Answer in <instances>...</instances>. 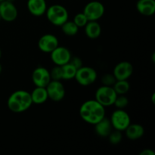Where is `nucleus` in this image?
<instances>
[{
	"label": "nucleus",
	"mask_w": 155,
	"mask_h": 155,
	"mask_svg": "<svg viewBox=\"0 0 155 155\" xmlns=\"http://www.w3.org/2000/svg\"><path fill=\"white\" fill-rule=\"evenodd\" d=\"M50 54H51V61L57 66H63L69 63L72 57L71 51L68 48L59 45L54 48Z\"/></svg>",
	"instance_id": "f8f14e48"
},
{
	"label": "nucleus",
	"mask_w": 155,
	"mask_h": 155,
	"mask_svg": "<svg viewBox=\"0 0 155 155\" xmlns=\"http://www.w3.org/2000/svg\"><path fill=\"white\" fill-rule=\"evenodd\" d=\"M59 45L58 38L51 33H46L39 38L38 41V48L44 53H51Z\"/></svg>",
	"instance_id": "9b49d317"
},
{
	"label": "nucleus",
	"mask_w": 155,
	"mask_h": 155,
	"mask_svg": "<svg viewBox=\"0 0 155 155\" xmlns=\"http://www.w3.org/2000/svg\"><path fill=\"white\" fill-rule=\"evenodd\" d=\"M129 104V99L125 95H117L115 99L114 105L117 107V109H124Z\"/></svg>",
	"instance_id": "5701e85b"
},
{
	"label": "nucleus",
	"mask_w": 155,
	"mask_h": 155,
	"mask_svg": "<svg viewBox=\"0 0 155 155\" xmlns=\"http://www.w3.org/2000/svg\"><path fill=\"white\" fill-rule=\"evenodd\" d=\"M152 59H153V61L154 62V53L153 54V57H152Z\"/></svg>",
	"instance_id": "473e14b6"
},
{
	"label": "nucleus",
	"mask_w": 155,
	"mask_h": 155,
	"mask_svg": "<svg viewBox=\"0 0 155 155\" xmlns=\"http://www.w3.org/2000/svg\"><path fill=\"white\" fill-rule=\"evenodd\" d=\"M33 104H42L46 102L48 99V93L45 87H37L36 86L34 89L30 93Z\"/></svg>",
	"instance_id": "6ab92c4d"
},
{
	"label": "nucleus",
	"mask_w": 155,
	"mask_h": 155,
	"mask_svg": "<svg viewBox=\"0 0 155 155\" xmlns=\"http://www.w3.org/2000/svg\"><path fill=\"white\" fill-rule=\"evenodd\" d=\"M27 8L30 13L35 17H41L45 15L47 9L45 0H28Z\"/></svg>",
	"instance_id": "4468645a"
},
{
	"label": "nucleus",
	"mask_w": 155,
	"mask_h": 155,
	"mask_svg": "<svg viewBox=\"0 0 155 155\" xmlns=\"http://www.w3.org/2000/svg\"><path fill=\"white\" fill-rule=\"evenodd\" d=\"M2 67L1 64H0V73L2 72Z\"/></svg>",
	"instance_id": "7c9ffc66"
},
{
	"label": "nucleus",
	"mask_w": 155,
	"mask_h": 155,
	"mask_svg": "<svg viewBox=\"0 0 155 155\" xmlns=\"http://www.w3.org/2000/svg\"><path fill=\"white\" fill-rule=\"evenodd\" d=\"M154 96H155V94H153L152 95V102L154 103Z\"/></svg>",
	"instance_id": "c756f323"
},
{
	"label": "nucleus",
	"mask_w": 155,
	"mask_h": 155,
	"mask_svg": "<svg viewBox=\"0 0 155 155\" xmlns=\"http://www.w3.org/2000/svg\"><path fill=\"white\" fill-rule=\"evenodd\" d=\"M45 15L48 21L56 27H61L68 21V10L61 5H52L47 8Z\"/></svg>",
	"instance_id": "7ed1b4c3"
},
{
	"label": "nucleus",
	"mask_w": 155,
	"mask_h": 155,
	"mask_svg": "<svg viewBox=\"0 0 155 155\" xmlns=\"http://www.w3.org/2000/svg\"><path fill=\"white\" fill-rule=\"evenodd\" d=\"M133 73V66L129 61H121L114 67L113 74L117 80H128Z\"/></svg>",
	"instance_id": "ddd939ff"
},
{
	"label": "nucleus",
	"mask_w": 155,
	"mask_h": 155,
	"mask_svg": "<svg viewBox=\"0 0 155 155\" xmlns=\"http://www.w3.org/2000/svg\"><path fill=\"white\" fill-rule=\"evenodd\" d=\"M110 121L113 129L118 131H124L131 124L130 115L124 109H117L112 113Z\"/></svg>",
	"instance_id": "423d86ee"
},
{
	"label": "nucleus",
	"mask_w": 155,
	"mask_h": 155,
	"mask_svg": "<svg viewBox=\"0 0 155 155\" xmlns=\"http://www.w3.org/2000/svg\"><path fill=\"white\" fill-rule=\"evenodd\" d=\"M48 97L51 101L58 102L65 96V88L63 83L58 80H51L45 87Z\"/></svg>",
	"instance_id": "6e6552de"
},
{
	"label": "nucleus",
	"mask_w": 155,
	"mask_h": 155,
	"mask_svg": "<svg viewBox=\"0 0 155 155\" xmlns=\"http://www.w3.org/2000/svg\"><path fill=\"white\" fill-rule=\"evenodd\" d=\"M64 34L68 36H74L78 33L79 27L73 21H67L64 24L61 26Z\"/></svg>",
	"instance_id": "aec40b11"
},
{
	"label": "nucleus",
	"mask_w": 155,
	"mask_h": 155,
	"mask_svg": "<svg viewBox=\"0 0 155 155\" xmlns=\"http://www.w3.org/2000/svg\"><path fill=\"white\" fill-rule=\"evenodd\" d=\"M62 69V80H70L74 79L77 73V69L71 64V63H68L66 64L61 66Z\"/></svg>",
	"instance_id": "412c9836"
},
{
	"label": "nucleus",
	"mask_w": 155,
	"mask_h": 155,
	"mask_svg": "<svg viewBox=\"0 0 155 155\" xmlns=\"http://www.w3.org/2000/svg\"><path fill=\"white\" fill-rule=\"evenodd\" d=\"M85 34L91 39H95L101 36V27L98 21H88L84 27Z\"/></svg>",
	"instance_id": "a211bd4d"
},
{
	"label": "nucleus",
	"mask_w": 155,
	"mask_h": 155,
	"mask_svg": "<svg viewBox=\"0 0 155 155\" xmlns=\"http://www.w3.org/2000/svg\"><path fill=\"white\" fill-rule=\"evenodd\" d=\"M140 155H155V152L151 149H145L144 151H141L139 154Z\"/></svg>",
	"instance_id": "c85d7f7f"
},
{
	"label": "nucleus",
	"mask_w": 155,
	"mask_h": 155,
	"mask_svg": "<svg viewBox=\"0 0 155 155\" xmlns=\"http://www.w3.org/2000/svg\"><path fill=\"white\" fill-rule=\"evenodd\" d=\"M6 1H8V2H14L15 1V0H6Z\"/></svg>",
	"instance_id": "2f4dec72"
},
{
	"label": "nucleus",
	"mask_w": 155,
	"mask_h": 155,
	"mask_svg": "<svg viewBox=\"0 0 155 155\" xmlns=\"http://www.w3.org/2000/svg\"><path fill=\"white\" fill-rule=\"evenodd\" d=\"M98 78L96 71L91 67L82 66L77 69L74 79L83 86H88L93 84Z\"/></svg>",
	"instance_id": "39448f33"
},
{
	"label": "nucleus",
	"mask_w": 155,
	"mask_h": 155,
	"mask_svg": "<svg viewBox=\"0 0 155 155\" xmlns=\"http://www.w3.org/2000/svg\"><path fill=\"white\" fill-rule=\"evenodd\" d=\"M73 21L75 23V24L79 27V28H81V27H84L89 21H88L87 18H86V15H84V13H83V12H81V13L77 14V15L74 16Z\"/></svg>",
	"instance_id": "393cba45"
},
{
	"label": "nucleus",
	"mask_w": 155,
	"mask_h": 155,
	"mask_svg": "<svg viewBox=\"0 0 155 155\" xmlns=\"http://www.w3.org/2000/svg\"><path fill=\"white\" fill-rule=\"evenodd\" d=\"M95 132L98 136L101 138H106L110 135L113 130V127L111 125L110 119L104 117L102 120L95 124Z\"/></svg>",
	"instance_id": "2eb2a0df"
},
{
	"label": "nucleus",
	"mask_w": 155,
	"mask_h": 155,
	"mask_svg": "<svg viewBox=\"0 0 155 155\" xmlns=\"http://www.w3.org/2000/svg\"><path fill=\"white\" fill-rule=\"evenodd\" d=\"M114 89L117 95H125L129 92L130 85L128 80H117L113 86Z\"/></svg>",
	"instance_id": "4be33fe9"
},
{
	"label": "nucleus",
	"mask_w": 155,
	"mask_h": 155,
	"mask_svg": "<svg viewBox=\"0 0 155 155\" xmlns=\"http://www.w3.org/2000/svg\"><path fill=\"white\" fill-rule=\"evenodd\" d=\"M49 72L51 80H58V81L62 80L61 66H57V65H55V67H54Z\"/></svg>",
	"instance_id": "bb28decb"
},
{
	"label": "nucleus",
	"mask_w": 155,
	"mask_h": 155,
	"mask_svg": "<svg viewBox=\"0 0 155 155\" xmlns=\"http://www.w3.org/2000/svg\"><path fill=\"white\" fill-rule=\"evenodd\" d=\"M1 57H2V51L1 49H0V59H1Z\"/></svg>",
	"instance_id": "72a5a7b5"
},
{
	"label": "nucleus",
	"mask_w": 155,
	"mask_h": 155,
	"mask_svg": "<svg viewBox=\"0 0 155 155\" xmlns=\"http://www.w3.org/2000/svg\"><path fill=\"white\" fill-rule=\"evenodd\" d=\"M51 80L49 71L44 67H38L32 74V81L37 87H46Z\"/></svg>",
	"instance_id": "1a4fd4ad"
},
{
	"label": "nucleus",
	"mask_w": 155,
	"mask_h": 155,
	"mask_svg": "<svg viewBox=\"0 0 155 155\" xmlns=\"http://www.w3.org/2000/svg\"><path fill=\"white\" fill-rule=\"evenodd\" d=\"M136 9L143 16H152L155 12V1L139 0L136 3Z\"/></svg>",
	"instance_id": "dca6fc26"
},
{
	"label": "nucleus",
	"mask_w": 155,
	"mask_h": 155,
	"mask_svg": "<svg viewBox=\"0 0 155 155\" xmlns=\"http://www.w3.org/2000/svg\"><path fill=\"white\" fill-rule=\"evenodd\" d=\"M124 131L127 139L130 140H137L141 139L145 134V129L141 124H130Z\"/></svg>",
	"instance_id": "f3484780"
},
{
	"label": "nucleus",
	"mask_w": 155,
	"mask_h": 155,
	"mask_svg": "<svg viewBox=\"0 0 155 155\" xmlns=\"http://www.w3.org/2000/svg\"><path fill=\"white\" fill-rule=\"evenodd\" d=\"M33 104L30 92L25 90H17L9 96L7 106L14 113H23Z\"/></svg>",
	"instance_id": "f03ea898"
},
{
	"label": "nucleus",
	"mask_w": 155,
	"mask_h": 155,
	"mask_svg": "<svg viewBox=\"0 0 155 155\" xmlns=\"http://www.w3.org/2000/svg\"><path fill=\"white\" fill-rule=\"evenodd\" d=\"M83 12L88 21H98L104 14V6L98 1H92L86 5Z\"/></svg>",
	"instance_id": "0eeeda50"
},
{
	"label": "nucleus",
	"mask_w": 155,
	"mask_h": 155,
	"mask_svg": "<svg viewBox=\"0 0 155 155\" xmlns=\"http://www.w3.org/2000/svg\"><path fill=\"white\" fill-rule=\"evenodd\" d=\"M18 8L14 2L4 0L0 2V16L1 19L6 22H12L18 18Z\"/></svg>",
	"instance_id": "9d476101"
},
{
	"label": "nucleus",
	"mask_w": 155,
	"mask_h": 155,
	"mask_svg": "<svg viewBox=\"0 0 155 155\" xmlns=\"http://www.w3.org/2000/svg\"><path fill=\"white\" fill-rule=\"evenodd\" d=\"M79 112L82 120L91 125H95L105 117V107L95 99L83 102Z\"/></svg>",
	"instance_id": "f257e3e1"
},
{
	"label": "nucleus",
	"mask_w": 155,
	"mask_h": 155,
	"mask_svg": "<svg viewBox=\"0 0 155 155\" xmlns=\"http://www.w3.org/2000/svg\"><path fill=\"white\" fill-rule=\"evenodd\" d=\"M2 1H4V0H0V2H2Z\"/></svg>",
	"instance_id": "f704fd0d"
},
{
	"label": "nucleus",
	"mask_w": 155,
	"mask_h": 155,
	"mask_svg": "<svg viewBox=\"0 0 155 155\" xmlns=\"http://www.w3.org/2000/svg\"><path fill=\"white\" fill-rule=\"evenodd\" d=\"M1 20H2V19H1V16H0V21H1Z\"/></svg>",
	"instance_id": "c9c22d12"
},
{
	"label": "nucleus",
	"mask_w": 155,
	"mask_h": 155,
	"mask_svg": "<svg viewBox=\"0 0 155 155\" xmlns=\"http://www.w3.org/2000/svg\"><path fill=\"white\" fill-rule=\"evenodd\" d=\"M116 81L117 80L113 74H104L101 77V83H102L103 86H113Z\"/></svg>",
	"instance_id": "a878e982"
},
{
	"label": "nucleus",
	"mask_w": 155,
	"mask_h": 155,
	"mask_svg": "<svg viewBox=\"0 0 155 155\" xmlns=\"http://www.w3.org/2000/svg\"><path fill=\"white\" fill-rule=\"evenodd\" d=\"M95 100L104 107L114 105L117 94L114 89L113 86H101L95 92Z\"/></svg>",
	"instance_id": "20e7f679"
},
{
	"label": "nucleus",
	"mask_w": 155,
	"mask_h": 155,
	"mask_svg": "<svg viewBox=\"0 0 155 155\" xmlns=\"http://www.w3.org/2000/svg\"><path fill=\"white\" fill-rule=\"evenodd\" d=\"M69 63H71V64L74 65L77 69H79V68H81V67L83 66V61H82L81 59L78 57H71Z\"/></svg>",
	"instance_id": "cd10ccee"
},
{
	"label": "nucleus",
	"mask_w": 155,
	"mask_h": 155,
	"mask_svg": "<svg viewBox=\"0 0 155 155\" xmlns=\"http://www.w3.org/2000/svg\"><path fill=\"white\" fill-rule=\"evenodd\" d=\"M107 137H108L109 142H110V144L116 145L120 143V142L122 141L123 136L120 131L114 130V131L112 130V132L110 133V135Z\"/></svg>",
	"instance_id": "b1692460"
}]
</instances>
